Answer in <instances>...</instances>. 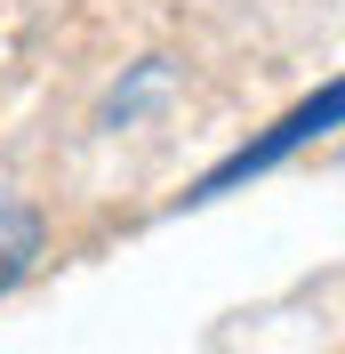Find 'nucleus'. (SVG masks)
<instances>
[{
    "label": "nucleus",
    "instance_id": "nucleus-1",
    "mask_svg": "<svg viewBox=\"0 0 345 354\" xmlns=\"http://www.w3.org/2000/svg\"><path fill=\"white\" fill-rule=\"evenodd\" d=\"M337 105H345V88H337V81H322L313 97H305V105H289V113H281V121H273V129L257 137V145H241V153H225V161H217V169L201 177V185H193L185 201H217V194H233L241 177H265L273 161H289L297 145H313L322 129H337Z\"/></svg>",
    "mask_w": 345,
    "mask_h": 354
},
{
    "label": "nucleus",
    "instance_id": "nucleus-2",
    "mask_svg": "<svg viewBox=\"0 0 345 354\" xmlns=\"http://www.w3.org/2000/svg\"><path fill=\"white\" fill-rule=\"evenodd\" d=\"M41 250H48V218H41L24 194H8V185H0V298L32 282Z\"/></svg>",
    "mask_w": 345,
    "mask_h": 354
}]
</instances>
